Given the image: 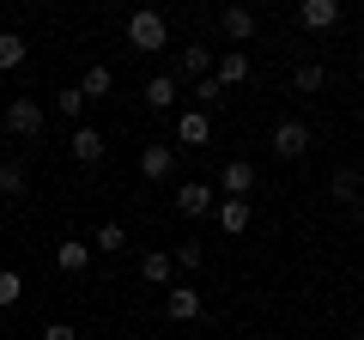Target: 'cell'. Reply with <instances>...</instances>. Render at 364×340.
Listing matches in <instances>:
<instances>
[{
	"label": "cell",
	"instance_id": "obj_21",
	"mask_svg": "<svg viewBox=\"0 0 364 340\" xmlns=\"http://www.w3.org/2000/svg\"><path fill=\"white\" fill-rule=\"evenodd\" d=\"M291 85H298L304 97H310V92H322V85H328V67H322V61H298V73H291Z\"/></svg>",
	"mask_w": 364,
	"mask_h": 340
},
{
	"label": "cell",
	"instance_id": "obj_11",
	"mask_svg": "<svg viewBox=\"0 0 364 340\" xmlns=\"http://www.w3.org/2000/svg\"><path fill=\"white\" fill-rule=\"evenodd\" d=\"M298 25L304 31H334L340 25V0H304V6H298Z\"/></svg>",
	"mask_w": 364,
	"mask_h": 340
},
{
	"label": "cell",
	"instance_id": "obj_14",
	"mask_svg": "<svg viewBox=\"0 0 364 340\" xmlns=\"http://www.w3.org/2000/svg\"><path fill=\"white\" fill-rule=\"evenodd\" d=\"M67 152H73L79 164H97V158H104V134L91 128V122H79V128H73V140H67Z\"/></svg>",
	"mask_w": 364,
	"mask_h": 340
},
{
	"label": "cell",
	"instance_id": "obj_1",
	"mask_svg": "<svg viewBox=\"0 0 364 340\" xmlns=\"http://www.w3.org/2000/svg\"><path fill=\"white\" fill-rule=\"evenodd\" d=\"M164 43H170V25H164V13H152V6L128 13V49H140V55H158Z\"/></svg>",
	"mask_w": 364,
	"mask_h": 340
},
{
	"label": "cell",
	"instance_id": "obj_3",
	"mask_svg": "<svg viewBox=\"0 0 364 340\" xmlns=\"http://www.w3.org/2000/svg\"><path fill=\"white\" fill-rule=\"evenodd\" d=\"M6 134H18V140H37L43 134V104L37 97H13L6 104Z\"/></svg>",
	"mask_w": 364,
	"mask_h": 340
},
{
	"label": "cell",
	"instance_id": "obj_19",
	"mask_svg": "<svg viewBox=\"0 0 364 340\" xmlns=\"http://www.w3.org/2000/svg\"><path fill=\"white\" fill-rule=\"evenodd\" d=\"M109 92H116V73H109V67H85V79H79V97L91 104V97H109Z\"/></svg>",
	"mask_w": 364,
	"mask_h": 340
},
{
	"label": "cell",
	"instance_id": "obj_29",
	"mask_svg": "<svg viewBox=\"0 0 364 340\" xmlns=\"http://www.w3.org/2000/svg\"><path fill=\"white\" fill-rule=\"evenodd\" d=\"M358 213H364V195H358Z\"/></svg>",
	"mask_w": 364,
	"mask_h": 340
},
{
	"label": "cell",
	"instance_id": "obj_15",
	"mask_svg": "<svg viewBox=\"0 0 364 340\" xmlns=\"http://www.w3.org/2000/svg\"><path fill=\"white\" fill-rule=\"evenodd\" d=\"M219 31H225L231 43H249V37H255V13H249V6H225V13H219Z\"/></svg>",
	"mask_w": 364,
	"mask_h": 340
},
{
	"label": "cell",
	"instance_id": "obj_31",
	"mask_svg": "<svg viewBox=\"0 0 364 340\" xmlns=\"http://www.w3.org/2000/svg\"><path fill=\"white\" fill-rule=\"evenodd\" d=\"M358 176H364V170H358Z\"/></svg>",
	"mask_w": 364,
	"mask_h": 340
},
{
	"label": "cell",
	"instance_id": "obj_9",
	"mask_svg": "<svg viewBox=\"0 0 364 340\" xmlns=\"http://www.w3.org/2000/svg\"><path fill=\"white\" fill-rule=\"evenodd\" d=\"M249 73H255V67H249L243 49H219V55H213V79H219V85H243Z\"/></svg>",
	"mask_w": 364,
	"mask_h": 340
},
{
	"label": "cell",
	"instance_id": "obj_6",
	"mask_svg": "<svg viewBox=\"0 0 364 340\" xmlns=\"http://www.w3.org/2000/svg\"><path fill=\"white\" fill-rule=\"evenodd\" d=\"M200 310H207V298H200L195 286H170L164 292V316H170V322H195Z\"/></svg>",
	"mask_w": 364,
	"mask_h": 340
},
{
	"label": "cell",
	"instance_id": "obj_16",
	"mask_svg": "<svg viewBox=\"0 0 364 340\" xmlns=\"http://www.w3.org/2000/svg\"><path fill=\"white\" fill-rule=\"evenodd\" d=\"M146 104L164 116V110H176V73H152L146 79Z\"/></svg>",
	"mask_w": 364,
	"mask_h": 340
},
{
	"label": "cell",
	"instance_id": "obj_10",
	"mask_svg": "<svg viewBox=\"0 0 364 340\" xmlns=\"http://www.w3.org/2000/svg\"><path fill=\"white\" fill-rule=\"evenodd\" d=\"M213 219H219V231H225V237H243V231H249V219H255V207H249V201H225V195H219Z\"/></svg>",
	"mask_w": 364,
	"mask_h": 340
},
{
	"label": "cell",
	"instance_id": "obj_25",
	"mask_svg": "<svg viewBox=\"0 0 364 340\" xmlns=\"http://www.w3.org/2000/svg\"><path fill=\"white\" fill-rule=\"evenodd\" d=\"M358 183H364L358 170H334V183H328V188H334V201H358Z\"/></svg>",
	"mask_w": 364,
	"mask_h": 340
},
{
	"label": "cell",
	"instance_id": "obj_17",
	"mask_svg": "<svg viewBox=\"0 0 364 340\" xmlns=\"http://www.w3.org/2000/svg\"><path fill=\"white\" fill-rule=\"evenodd\" d=\"M85 243H91V255H116V249H128V231H122L116 219H104L97 231L85 237Z\"/></svg>",
	"mask_w": 364,
	"mask_h": 340
},
{
	"label": "cell",
	"instance_id": "obj_18",
	"mask_svg": "<svg viewBox=\"0 0 364 340\" xmlns=\"http://www.w3.org/2000/svg\"><path fill=\"white\" fill-rule=\"evenodd\" d=\"M55 267H61V274H85L91 267V243H73V237L55 243Z\"/></svg>",
	"mask_w": 364,
	"mask_h": 340
},
{
	"label": "cell",
	"instance_id": "obj_13",
	"mask_svg": "<svg viewBox=\"0 0 364 340\" xmlns=\"http://www.w3.org/2000/svg\"><path fill=\"white\" fill-rule=\"evenodd\" d=\"M176 73L200 85V79L213 73V49H207V43H188V49H176Z\"/></svg>",
	"mask_w": 364,
	"mask_h": 340
},
{
	"label": "cell",
	"instance_id": "obj_8",
	"mask_svg": "<svg viewBox=\"0 0 364 340\" xmlns=\"http://www.w3.org/2000/svg\"><path fill=\"white\" fill-rule=\"evenodd\" d=\"M140 280L158 292H170V280H176V262H170V249H146L140 255Z\"/></svg>",
	"mask_w": 364,
	"mask_h": 340
},
{
	"label": "cell",
	"instance_id": "obj_24",
	"mask_svg": "<svg viewBox=\"0 0 364 340\" xmlns=\"http://www.w3.org/2000/svg\"><path fill=\"white\" fill-rule=\"evenodd\" d=\"M170 262H176L182 274H195V267L207 262V249H200V243H176V249H170Z\"/></svg>",
	"mask_w": 364,
	"mask_h": 340
},
{
	"label": "cell",
	"instance_id": "obj_28",
	"mask_svg": "<svg viewBox=\"0 0 364 340\" xmlns=\"http://www.w3.org/2000/svg\"><path fill=\"white\" fill-rule=\"evenodd\" d=\"M43 340H79V328L73 322H49V328H43Z\"/></svg>",
	"mask_w": 364,
	"mask_h": 340
},
{
	"label": "cell",
	"instance_id": "obj_27",
	"mask_svg": "<svg viewBox=\"0 0 364 340\" xmlns=\"http://www.w3.org/2000/svg\"><path fill=\"white\" fill-rule=\"evenodd\" d=\"M195 97H200L195 110H207V116H213V104H219V97H225V85H219V79L207 73V79H200V85H195Z\"/></svg>",
	"mask_w": 364,
	"mask_h": 340
},
{
	"label": "cell",
	"instance_id": "obj_23",
	"mask_svg": "<svg viewBox=\"0 0 364 340\" xmlns=\"http://www.w3.org/2000/svg\"><path fill=\"white\" fill-rule=\"evenodd\" d=\"M18 298H25V274H13V267H0V310H13Z\"/></svg>",
	"mask_w": 364,
	"mask_h": 340
},
{
	"label": "cell",
	"instance_id": "obj_26",
	"mask_svg": "<svg viewBox=\"0 0 364 340\" xmlns=\"http://www.w3.org/2000/svg\"><path fill=\"white\" fill-rule=\"evenodd\" d=\"M55 104H61V116H67V122L79 128V116H85V97H79V85H67V92L55 97Z\"/></svg>",
	"mask_w": 364,
	"mask_h": 340
},
{
	"label": "cell",
	"instance_id": "obj_20",
	"mask_svg": "<svg viewBox=\"0 0 364 340\" xmlns=\"http://www.w3.org/2000/svg\"><path fill=\"white\" fill-rule=\"evenodd\" d=\"M25 37H18V31H0V73H18V67H25Z\"/></svg>",
	"mask_w": 364,
	"mask_h": 340
},
{
	"label": "cell",
	"instance_id": "obj_4",
	"mask_svg": "<svg viewBox=\"0 0 364 340\" xmlns=\"http://www.w3.org/2000/svg\"><path fill=\"white\" fill-rule=\"evenodd\" d=\"M310 140H316V134L304 128L298 116H286L279 128H273V158H304V152H310Z\"/></svg>",
	"mask_w": 364,
	"mask_h": 340
},
{
	"label": "cell",
	"instance_id": "obj_2",
	"mask_svg": "<svg viewBox=\"0 0 364 340\" xmlns=\"http://www.w3.org/2000/svg\"><path fill=\"white\" fill-rule=\"evenodd\" d=\"M213 207H219V188L213 183H176V213L182 219H207Z\"/></svg>",
	"mask_w": 364,
	"mask_h": 340
},
{
	"label": "cell",
	"instance_id": "obj_30",
	"mask_svg": "<svg viewBox=\"0 0 364 340\" xmlns=\"http://www.w3.org/2000/svg\"><path fill=\"white\" fill-rule=\"evenodd\" d=\"M352 340H364V334H352Z\"/></svg>",
	"mask_w": 364,
	"mask_h": 340
},
{
	"label": "cell",
	"instance_id": "obj_5",
	"mask_svg": "<svg viewBox=\"0 0 364 340\" xmlns=\"http://www.w3.org/2000/svg\"><path fill=\"white\" fill-rule=\"evenodd\" d=\"M219 195L225 201H249L255 195V164H249V158H231V164L219 170Z\"/></svg>",
	"mask_w": 364,
	"mask_h": 340
},
{
	"label": "cell",
	"instance_id": "obj_22",
	"mask_svg": "<svg viewBox=\"0 0 364 340\" xmlns=\"http://www.w3.org/2000/svg\"><path fill=\"white\" fill-rule=\"evenodd\" d=\"M18 195H25V164L6 158V164H0V201H18Z\"/></svg>",
	"mask_w": 364,
	"mask_h": 340
},
{
	"label": "cell",
	"instance_id": "obj_7",
	"mask_svg": "<svg viewBox=\"0 0 364 340\" xmlns=\"http://www.w3.org/2000/svg\"><path fill=\"white\" fill-rule=\"evenodd\" d=\"M140 176L146 183H170V176H176V146H146L140 152Z\"/></svg>",
	"mask_w": 364,
	"mask_h": 340
},
{
	"label": "cell",
	"instance_id": "obj_12",
	"mask_svg": "<svg viewBox=\"0 0 364 340\" xmlns=\"http://www.w3.org/2000/svg\"><path fill=\"white\" fill-rule=\"evenodd\" d=\"M176 140L182 146H207L213 140V116H207V110H182V116H176Z\"/></svg>",
	"mask_w": 364,
	"mask_h": 340
}]
</instances>
